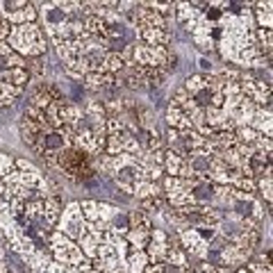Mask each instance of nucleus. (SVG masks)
<instances>
[{
  "instance_id": "obj_1",
  "label": "nucleus",
  "mask_w": 273,
  "mask_h": 273,
  "mask_svg": "<svg viewBox=\"0 0 273 273\" xmlns=\"http://www.w3.org/2000/svg\"><path fill=\"white\" fill-rule=\"evenodd\" d=\"M9 41L14 44V50L25 52V55H44L46 52V36L36 28L34 23H25V25H14V32L9 36Z\"/></svg>"
},
{
  "instance_id": "obj_2",
  "label": "nucleus",
  "mask_w": 273,
  "mask_h": 273,
  "mask_svg": "<svg viewBox=\"0 0 273 273\" xmlns=\"http://www.w3.org/2000/svg\"><path fill=\"white\" fill-rule=\"evenodd\" d=\"M60 223H62V232H68L71 237H75L77 241L85 237V235L89 232V228H91V225L85 221V217H82V212H80V207H77V205H71V207L62 214Z\"/></svg>"
},
{
  "instance_id": "obj_3",
  "label": "nucleus",
  "mask_w": 273,
  "mask_h": 273,
  "mask_svg": "<svg viewBox=\"0 0 273 273\" xmlns=\"http://www.w3.org/2000/svg\"><path fill=\"white\" fill-rule=\"evenodd\" d=\"M52 246H55V255L60 257L64 264H71V266H75L77 262H82L85 260V255H82V250L77 248L75 244H73L68 237H64V235H55L52 237Z\"/></svg>"
},
{
  "instance_id": "obj_4",
  "label": "nucleus",
  "mask_w": 273,
  "mask_h": 273,
  "mask_svg": "<svg viewBox=\"0 0 273 273\" xmlns=\"http://www.w3.org/2000/svg\"><path fill=\"white\" fill-rule=\"evenodd\" d=\"M166 119H169V125L173 130H178V132H187V130H193L191 128V121L182 109H178L176 105H171L169 112H166Z\"/></svg>"
},
{
  "instance_id": "obj_5",
  "label": "nucleus",
  "mask_w": 273,
  "mask_h": 273,
  "mask_svg": "<svg viewBox=\"0 0 273 273\" xmlns=\"http://www.w3.org/2000/svg\"><path fill=\"white\" fill-rule=\"evenodd\" d=\"M130 217V225H132V230H139V232H153V219H150V214H146L144 209H134L132 214H128Z\"/></svg>"
},
{
  "instance_id": "obj_6",
  "label": "nucleus",
  "mask_w": 273,
  "mask_h": 273,
  "mask_svg": "<svg viewBox=\"0 0 273 273\" xmlns=\"http://www.w3.org/2000/svg\"><path fill=\"white\" fill-rule=\"evenodd\" d=\"M180 237L182 241H185V246H187V250H191V255H205V241L198 237V232H193V230H182L180 232Z\"/></svg>"
},
{
  "instance_id": "obj_7",
  "label": "nucleus",
  "mask_w": 273,
  "mask_h": 273,
  "mask_svg": "<svg viewBox=\"0 0 273 273\" xmlns=\"http://www.w3.org/2000/svg\"><path fill=\"white\" fill-rule=\"evenodd\" d=\"M141 209L146 214H162L166 209V198L162 193H153L148 198H141Z\"/></svg>"
},
{
  "instance_id": "obj_8",
  "label": "nucleus",
  "mask_w": 273,
  "mask_h": 273,
  "mask_svg": "<svg viewBox=\"0 0 273 273\" xmlns=\"http://www.w3.org/2000/svg\"><path fill=\"white\" fill-rule=\"evenodd\" d=\"M109 228H112L119 237H125V235L130 232V228H132V225H130V217H128V214H114L112 225H109Z\"/></svg>"
},
{
  "instance_id": "obj_9",
  "label": "nucleus",
  "mask_w": 273,
  "mask_h": 273,
  "mask_svg": "<svg viewBox=\"0 0 273 273\" xmlns=\"http://www.w3.org/2000/svg\"><path fill=\"white\" fill-rule=\"evenodd\" d=\"M146 255L141 253V250H136L134 255H130V260L125 262V269H128V273H144L146 269Z\"/></svg>"
},
{
  "instance_id": "obj_10",
  "label": "nucleus",
  "mask_w": 273,
  "mask_h": 273,
  "mask_svg": "<svg viewBox=\"0 0 273 273\" xmlns=\"http://www.w3.org/2000/svg\"><path fill=\"white\" fill-rule=\"evenodd\" d=\"M12 173V157L0 153V180H3L5 176H9Z\"/></svg>"
},
{
  "instance_id": "obj_11",
  "label": "nucleus",
  "mask_w": 273,
  "mask_h": 273,
  "mask_svg": "<svg viewBox=\"0 0 273 273\" xmlns=\"http://www.w3.org/2000/svg\"><path fill=\"white\" fill-rule=\"evenodd\" d=\"M221 16H223V9H217V5H207L205 18H207V21H219Z\"/></svg>"
},
{
  "instance_id": "obj_12",
  "label": "nucleus",
  "mask_w": 273,
  "mask_h": 273,
  "mask_svg": "<svg viewBox=\"0 0 273 273\" xmlns=\"http://www.w3.org/2000/svg\"><path fill=\"white\" fill-rule=\"evenodd\" d=\"M201 271L203 273H228V269H219V266H212V264H201Z\"/></svg>"
},
{
  "instance_id": "obj_13",
  "label": "nucleus",
  "mask_w": 273,
  "mask_h": 273,
  "mask_svg": "<svg viewBox=\"0 0 273 273\" xmlns=\"http://www.w3.org/2000/svg\"><path fill=\"white\" fill-rule=\"evenodd\" d=\"M201 68H203V71H207V68H212V64H209L207 60H201Z\"/></svg>"
},
{
  "instance_id": "obj_14",
  "label": "nucleus",
  "mask_w": 273,
  "mask_h": 273,
  "mask_svg": "<svg viewBox=\"0 0 273 273\" xmlns=\"http://www.w3.org/2000/svg\"><path fill=\"white\" fill-rule=\"evenodd\" d=\"M235 273H250V271H246V269H239V271H235Z\"/></svg>"
}]
</instances>
